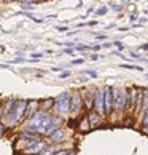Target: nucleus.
<instances>
[{
  "instance_id": "1",
  "label": "nucleus",
  "mask_w": 148,
  "mask_h": 155,
  "mask_svg": "<svg viewBox=\"0 0 148 155\" xmlns=\"http://www.w3.org/2000/svg\"><path fill=\"white\" fill-rule=\"evenodd\" d=\"M27 106H29V102H26L24 99H21V101H16V102H14L13 110L8 114V118H10V123H11V125H14V123L21 122V120L26 117Z\"/></svg>"
},
{
  "instance_id": "2",
  "label": "nucleus",
  "mask_w": 148,
  "mask_h": 155,
  "mask_svg": "<svg viewBox=\"0 0 148 155\" xmlns=\"http://www.w3.org/2000/svg\"><path fill=\"white\" fill-rule=\"evenodd\" d=\"M59 123H61V120H59L58 117H51V115H48V118L45 120L43 126L38 130V133H40V134H46V136H51V134H53L56 130H59V128H58V126H59Z\"/></svg>"
},
{
  "instance_id": "3",
  "label": "nucleus",
  "mask_w": 148,
  "mask_h": 155,
  "mask_svg": "<svg viewBox=\"0 0 148 155\" xmlns=\"http://www.w3.org/2000/svg\"><path fill=\"white\" fill-rule=\"evenodd\" d=\"M70 94L69 93H62L56 97V110L59 114H65L67 110H70Z\"/></svg>"
},
{
  "instance_id": "4",
  "label": "nucleus",
  "mask_w": 148,
  "mask_h": 155,
  "mask_svg": "<svg viewBox=\"0 0 148 155\" xmlns=\"http://www.w3.org/2000/svg\"><path fill=\"white\" fill-rule=\"evenodd\" d=\"M113 99H115V107L118 109V110H123L128 104L126 90H113Z\"/></svg>"
},
{
  "instance_id": "5",
  "label": "nucleus",
  "mask_w": 148,
  "mask_h": 155,
  "mask_svg": "<svg viewBox=\"0 0 148 155\" xmlns=\"http://www.w3.org/2000/svg\"><path fill=\"white\" fill-rule=\"evenodd\" d=\"M46 118H48V114H45V112L35 114V115L30 118V122H29V130H35V133H38V130L43 126V123H45Z\"/></svg>"
},
{
  "instance_id": "6",
  "label": "nucleus",
  "mask_w": 148,
  "mask_h": 155,
  "mask_svg": "<svg viewBox=\"0 0 148 155\" xmlns=\"http://www.w3.org/2000/svg\"><path fill=\"white\" fill-rule=\"evenodd\" d=\"M94 109L96 114L99 115H104L105 114V102H104V90L96 91V99H94Z\"/></svg>"
},
{
  "instance_id": "7",
  "label": "nucleus",
  "mask_w": 148,
  "mask_h": 155,
  "mask_svg": "<svg viewBox=\"0 0 148 155\" xmlns=\"http://www.w3.org/2000/svg\"><path fill=\"white\" fill-rule=\"evenodd\" d=\"M104 102H105V114H110L115 107V99H113V88L104 90Z\"/></svg>"
},
{
  "instance_id": "8",
  "label": "nucleus",
  "mask_w": 148,
  "mask_h": 155,
  "mask_svg": "<svg viewBox=\"0 0 148 155\" xmlns=\"http://www.w3.org/2000/svg\"><path fill=\"white\" fill-rule=\"evenodd\" d=\"M80 109H81V96L77 93V94H73L72 99H70V110L75 114V112L80 110Z\"/></svg>"
},
{
  "instance_id": "9",
  "label": "nucleus",
  "mask_w": 148,
  "mask_h": 155,
  "mask_svg": "<svg viewBox=\"0 0 148 155\" xmlns=\"http://www.w3.org/2000/svg\"><path fill=\"white\" fill-rule=\"evenodd\" d=\"M94 99H96V93L94 91H84V104L88 109L94 107Z\"/></svg>"
},
{
  "instance_id": "10",
  "label": "nucleus",
  "mask_w": 148,
  "mask_h": 155,
  "mask_svg": "<svg viewBox=\"0 0 148 155\" xmlns=\"http://www.w3.org/2000/svg\"><path fill=\"white\" fill-rule=\"evenodd\" d=\"M49 139L53 141V142H59V141H62V139H64V131H62V130H56L54 133L49 136Z\"/></svg>"
},
{
  "instance_id": "11",
  "label": "nucleus",
  "mask_w": 148,
  "mask_h": 155,
  "mask_svg": "<svg viewBox=\"0 0 148 155\" xmlns=\"http://www.w3.org/2000/svg\"><path fill=\"white\" fill-rule=\"evenodd\" d=\"M35 109H37V102L35 101H30L29 102V106H27V112H26V118H29V117H33L35 115Z\"/></svg>"
},
{
  "instance_id": "12",
  "label": "nucleus",
  "mask_w": 148,
  "mask_h": 155,
  "mask_svg": "<svg viewBox=\"0 0 148 155\" xmlns=\"http://www.w3.org/2000/svg\"><path fill=\"white\" fill-rule=\"evenodd\" d=\"M100 115L99 114H96V112H93L89 115V123H91V126H96V125H99V122H100V118H99Z\"/></svg>"
},
{
  "instance_id": "13",
  "label": "nucleus",
  "mask_w": 148,
  "mask_h": 155,
  "mask_svg": "<svg viewBox=\"0 0 148 155\" xmlns=\"http://www.w3.org/2000/svg\"><path fill=\"white\" fill-rule=\"evenodd\" d=\"M137 91H135V90H132V91H131V99H129V104H131V107H134L135 104H137Z\"/></svg>"
},
{
  "instance_id": "14",
  "label": "nucleus",
  "mask_w": 148,
  "mask_h": 155,
  "mask_svg": "<svg viewBox=\"0 0 148 155\" xmlns=\"http://www.w3.org/2000/svg\"><path fill=\"white\" fill-rule=\"evenodd\" d=\"M121 67H124V69H131V71H143V67H140V66H134V64H123Z\"/></svg>"
},
{
  "instance_id": "15",
  "label": "nucleus",
  "mask_w": 148,
  "mask_h": 155,
  "mask_svg": "<svg viewBox=\"0 0 148 155\" xmlns=\"http://www.w3.org/2000/svg\"><path fill=\"white\" fill-rule=\"evenodd\" d=\"M107 13V7H100L97 11H96V15H97V16H102V15H105Z\"/></svg>"
},
{
  "instance_id": "16",
  "label": "nucleus",
  "mask_w": 148,
  "mask_h": 155,
  "mask_svg": "<svg viewBox=\"0 0 148 155\" xmlns=\"http://www.w3.org/2000/svg\"><path fill=\"white\" fill-rule=\"evenodd\" d=\"M143 125L148 126V110L145 112V115H143Z\"/></svg>"
},
{
  "instance_id": "17",
  "label": "nucleus",
  "mask_w": 148,
  "mask_h": 155,
  "mask_svg": "<svg viewBox=\"0 0 148 155\" xmlns=\"http://www.w3.org/2000/svg\"><path fill=\"white\" fill-rule=\"evenodd\" d=\"M56 29H58L59 32H65L67 29H69V27H65V26H58V27H56Z\"/></svg>"
},
{
  "instance_id": "18",
  "label": "nucleus",
  "mask_w": 148,
  "mask_h": 155,
  "mask_svg": "<svg viewBox=\"0 0 148 155\" xmlns=\"http://www.w3.org/2000/svg\"><path fill=\"white\" fill-rule=\"evenodd\" d=\"M53 102H54L53 99H48V101H45L43 104H45V107H49V106H53Z\"/></svg>"
},
{
  "instance_id": "19",
  "label": "nucleus",
  "mask_w": 148,
  "mask_h": 155,
  "mask_svg": "<svg viewBox=\"0 0 148 155\" xmlns=\"http://www.w3.org/2000/svg\"><path fill=\"white\" fill-rule=\"evenodd\" d=\"M30 56H32V58H33V59H37V58H42V56H43V54H42V53H32Z\"/></svg>"
},
{
  "instance_id": "20",
  "label": "nucleus",
  "mask_w": 148,
  "mask_h": 155,
  "mask_svg": "<svg viewBox=\"0 0 148 155\" xmlns=\"http://www.w3.org/2000/svg\"><path fill=\"white\" fill-rule=\"evenodd\" d=\"M84 74H88V75H91V77H97V74H96L94 71H86Z\"/></svg>"
},
{
  "instance_id": "21",
  "label": "nucleus",
  "mask_w": 148,
  "mask_h": 155,
  "mask_svg": "<svg viewBox=\"0 0 148 155\" xmlns=\"http://www.w3.org/2000/svg\"><path fill=\"white\" fill-rule=\"evenodd\" d=\"M69 75H70V72H69V71H65V72H62V74H61V77H62V78H64V77H69Z\"/></svg>"
},
{
  "instance_id": "22",
  "label": "nucleus",
  "mask_w": 148,
  "mask_h": 155,
  "mask_svg": "<svg viewBox=\"0 0 148 155\" xmlns=\"http://www.w3.org/2000/svg\"><path fill=\"white\" fill-rule=\"evenodd\" d=\"M131 56H132V58H135V59H140V54H137V53H131Z\"/></svg>"
},
{
  "instance_id": "23",
  "label": "nucleus",
  "mask_w": 148,
  "mask_h": 155,
  "mask_svg": "<svg viewBox=\"0 0 148 155\" xmlns=\"http://www.w3.org/2000/svg\"><path fill=\"white\" fill-rule=\"evenodd\" d=\"M81 62H83V59H75V61H73V64H81Z\"/></svg>"
},
{
  "instance_id": "24",
  "label": "nucleus",
  "mask_w": 148,
  "mask_h": 155,
  "mask_svg": "<svg viewBox=\"0 0 148 155\" xmlns=\"http://www.w3.org/2000/svg\"><path fill=\"white\" fill-rule=\"evenodd\" d=\"M113 45H116V47H118V48H123V45H121V43H119V42H113Z\"/></svg>"
},
{
  "instance_id": "25",
  "label": "nucleus",
  "mask_w": 148,
  "mask_h": 155,
  "mask_svg": "<svg viewBox=\"0 0 148 155\" xmlns=\"http://www.w3.org/2000/svg\"><path fill=\"white\" fill-rule=\"evenodd\" d=\"M140 48H142V50H148V43H145V45H142Z\"/></svg>"
},
{
  "instance_id": "26",
  "label": "nucleus",
  "mask_w": 148,
  "mask_h": 155,
  "mask_svg": "<svg viewBox=\"0 0 148 155\" xmlns=\"http://www.w3.org/2000/svg\"><path fill=\"white\" fill-rule=\"evenodd\" d=\"M3 131H5V126H3V125H0V134H2Z\"/></svg>"
},
{
  "instance_id": "27",
  "label": "nucleus",
  "mask_w": 148,
  "mask_h": 155,
  "mask_svg": "<svg viewBox=\"0 0 148 155\" xmlns=\"http://www.w3.org/2000/svg\"><path fill=\"white\" fill-rule=\"evenodd\" d=\"M67 155H75V153H73V152H69V153H67Z\"/></svg>"
},
{
  "instance_id": "28",
  "label": "nucleus",
  "mask_w": 148,
  "mask_h": 155,
  "mask_svg": "<svg viewBox=\"0 0 148 155\" xmlns=\"http://www.w3.org/2000/svg\"><path fill=\"white\" fill-rule=\"evenodd\" d=\"M0 117H2V110H0Z\"/></svg>"
},
{
  "instance_id": "29",
  "label": "nucleus",
  "mask_w": 148,
  "mask_h": 155,
  "mask_svg": "<svg viewBox=\"0 0 148 155\" xmlns=\"http://www.w3.org/2000/svg\"><path fill=\"white\" fill-rule=\"evenodd\" d=\"M35 155H40V153H35Z\"/></svg>"
}]
</instances>
